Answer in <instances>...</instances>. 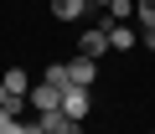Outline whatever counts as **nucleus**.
Masks as SVG:
<instances>
[{"mask_svg":"<svg viewBox=\"0 0 155 134\" xmlns=\"http://www.w3.org/2000/svg\"><path fill=\"white\" fill-rule=\"evenodd\" d=\"M88 108H93V93H88V88H78V83H67V88H62V113H67V119L83 124V119H88Z\"/></svg>","mask_w":155,"mask_h":134,"instance_id":"obj_1","label":"nucleus"},{"mask_svg":"<svg viewBox=\"0 0 155 134\" xmlns=\"http://www.w3.org/2000/svg\"><path fill=\"white\" fill-rule=\"evenodd\" d=\"M98 26H104V31H109V52H129V46H134V41H140V36H134V26H129V21H109V16H98Z\"/></svg>","mask_w":155,"mask_h":134,"instance_id":"obj_2","label":"nucleus"},{"mask_svg":"<svg viewBox=\"0 0 155 134\" xmlns=\"http://www.w3.org/2000/svg\"><path fill=\"white\" fill-rule=\"evenodd\" d=\"M26 103H31V113H52V108H62V88H52V83H36V88L26 93Z\"/></svg>","mask_w":155,"mask_h":134,"instance_id":"obj_3","label":"nucleus"},{"mask_svg":"<svg viewBox=\"0 0 155 134\" xmlns=\"http://www.w3.org/2000/svg\"><path fill=\"white\" fill-rule=\"evenodd\" d=\"M78 52H83V57H93V62H98V57L109 52V31H104V26H88L83 36H78Z\"/></svg>","mask_w":155,"mask_h":134,"instance_id":"obj_4","label":"nucleus"},{"mask_svg":"<svg viewBox=\"0 0 155 134\" xmlns=\"http://www.w3.org/2000/svg\"><path fill=\"white\" fill-rule=\"evenodd\" d=\"M36 124H41L47 134H83V129H78V119H67L62 108H52V113H36Z\"/></svg>","mask_w":155,"mask_h":134,"instance_id":"obj_5","label":"nucleus"},{"mask_svg":"<svg viewBox=\"0 0 155 134\" xmlns=\"http://www.w3.org/2000/svg\"><path fill=\"white\" fill-rule=\"evenodd\" d=\"M67 72H72V83H78V88H93V78H98V62L78 52V57L67 62Z\"/></svg>","mask_w":155,"mask_h":134,"instance_id":"obj_6","label":"nucleus"},{"mask_svg":"<svg viewBox=\"0 0 155 134\" xmlns=\"http://www.w3.org/2000/svg\"><path fill=\"white\" fill-rule=\"evenodd\" d=\"M93 5H88V0H52V16L57 21H83Z\"/></svg>","mask_w":155,"mask_h":134,"instance_id":"obj_7","label":"nucleus"},{"mask_svg":"<svg viewBox=\"0 0 155 134\" xmlns=\"http://www.w3.org/2000/svg\"><path fill=\"white\" fill-rule=\"evenodd\" d=\"M0 83H5V88H11L16 98H26V93H31V78L21 72V67H11V72H5V78H0Z\"/></svg>","mask_w":155,"mask_h":134,"instance_id":"obj_8","label":"nucleus"},{"mask_svg":"<svg viewBox=\"0 0 155 134\" xmlns=\"http://www.w3.org/2000/svg\"><path fill=\"white\" fill-rule=\"evenodd\" d=\"M104 16H109V21H134V0H109Z\"/></svg>","mask_w":155,"mask_h":134,"instance_id":"obj_9","label":"nucleus"},{"mask_svg":"<svg viewBox=\"0 0 155 134\" xmlns=\"http://www.w3.org/2000/svg\"><path fill=\"white\" fill-rule=\"evenodd\" d=\"M41 83H52V88H67V83H72V72H67V62H52Z\"/></svg>","mask_w":155,"mask_h":134,"instance_id":"obj_10","label":"nucleus"},{"mask_svg":"<svg viewBox=\"0 0 155 134\" xmlns=\"http://www.w3.org/2000/svg\"><path fill=\"white\" fill-rule=\"evenodd\" d=\"M5 98H11V88H5V83H0V103H5Z\"/></svg>","mask_w":155,"mask_h":134,"instance_id":"obj_11","label":"nucleus"},{"mask_svg":"<svg viewBox=\"0 0 155 134\" xmlns=\"http://www.w3.org/2000/svg\"><path fill=\"white\" fill-rule=\"evenodd\" d=\"M88 5H93V11H104V5H109V0H88Z\"/></svg>","mask_w":155,"mask_h":134,"instance_id":"obj_12","label":"nucleus"},{"mask_svg":"<svg viewBox=\"0 0 155 134\" xmlns=\"http://www.w3.org/2000/svg\"><path fill=\"white\" fill-rule=\"evenodd\" d=\"M31 134H47V129H41V124H36V119H31Z\"/></svg>","mask_w":155,"mask_h":134,"instance_id":"obj_13","label":"nucleus"}]
</instances>
